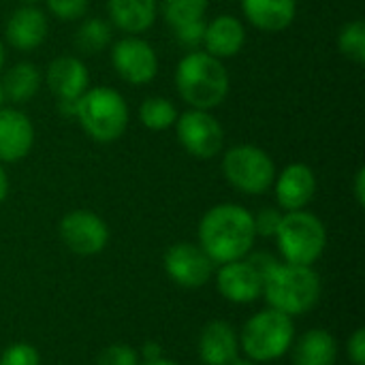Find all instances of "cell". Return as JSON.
<instances>
[{
  "label": "cell",
  "mask_w": 365,
  "mask_h": 365,
  "mask_svg": "<svg viewBox=\"0 0 365 365\" xmlns=\"http://www.w3.org/2000/svg\"><path fill=\"white\" fill-rule=\"evenodd\" d=\"M274 195L282 212L306 210L317 195V173L306 163H291L274 180Z\"/></svg>",
  "instance_id": "cell-12"
},
{
  "label": "cell",
  "mask_w": 365,
  "mask_h": 365,
  "mask_svg": "<svg viewBox=\"0 0 365 365\" xmlns=\"http://www.w3.org/2000/svg\"><path fill=\"white\" fill-rule=\"evenodd\" d=\"M229 365H257V364H255L252 359H248V357H240V355H237V357H235V359H233Z\"/></svg>",
  "instance_id": "cell-38"
},
{
  "label": "cell",
  "mask_w": 365,
  "mask_h": 365,
  "mask_svg": "<svg viewBox=\"0 0 365 365\" xmlns=\"http://www.w3.org/2000/svg\"><path fill=\"white\" fill-rule=\"evenodd\" d=\"M6 197H9V175H6V171H4V167L0 163V205L4 203Z\"/></svg>",
  "instance_id": "cell-36"
},
{
  "label": "cell",
  "mask_w": 365,
  "mask_h": 365,
  "mask_svg": "<svg viewBox=\"0 0 365 365\" xmlns=\"http://www.w3.org/2000/svg\"><path fill=\"white\" fill-rule=\"evenodd\" d=\"M47 11L60 21H79L90 9V0H45Z\"/></svg>",
  "instance_id": "cell-27"
},
{
  "label": "cell",
  "mask_w": 365,
  "mask_h": 365,
  "mask_svg": "<svg viewBox=\"0 0 365 365\" xmlns=\"http://www.w3.org/2000/svg\"><path fill=\"white\" fill-rule=\"evenodd\" d=\"M49 21L36 4L17 6L4 24V41L17 51H32L47 38Z\"/></svg>",
  "instance_id": "cell-14"
},
{
  "label": "cell",
  "mask_w": 365,
  "mask_h": 365,
  "mask_svg": "<svg viewBox=\"0 0 365 365\" xmlns=\"http://www.w3.org/2000/svg\"><path fill=\"white\" fill-rule=\"evenodd\" d=\"M98 365H141L139 353L128 344H111L101 351Z\"/></svg>",
  "instance_id": "cell-29"
},
{
  "label": "cell",
  "mask_w": 365,
  "mask_h": 365,
  "mask_svg": "<svg viewBox=\"0 0 365 365\" xmlns=\"http://www.w3.org/2000/svg\"><path fill=\"white\" fill-rule=\"evenodd\" d=\"M257 242L252 212L237 203H218L199 222V246L214 265L246 259Z\"/></svg>",
  "instance_id": "cell-1"
},
{
  "label": "cell",
  "mask_w": 365,
  "mask_h": 365,
  "mask_svg": "<svg viewBox=\"0 0 365 365\" xmlns=\"http://www.w3.org/2000/svg\"><path fill=\"white\" fill-rule=\"evenodd\" d=\"M62 244L79 257H94L109 244L107 222L90 210H73L58 225Z\"/></svg>",
  "instance_id": "cell-10"
},
{
  "label": "cell",
  "mask_w": 365,
  "mask_h": 365,
  "mask_svg": "<svg viewBox=\"0 0 365 365\" xmlns=\"http://www.w3.org/2000/svg\"><path fill=\"white\" fill-rule=\"evenodd\" d=\"M210 0H160L158 9L163 11L165 21L171 28H180L190 21H199L205 17Z\"/></svg>",
  "instance_id": "cell-25"
},
{
  "label": "cell",
  "mask_w": 365,
  "mask_h": 365,
  "mask_svg": "<svg viewBox=\"0 0 365 365\" xmlns=\"http://www.w3.org/2000/svg\"><path fill=\"white\" fill-rule=\"evenodd\" d=\"M346 353L353 365H365V329L357 327L346 342Z\"/></svg>",
  "instance_id": "cell-32"
},
{
  "label": "cell",
  "mask_w": 365,
  "mask_h": 365,
  "mask_svg": "<svg viewBox=\"0 0 365 365\" xmlns=\"http://www.w3.org/2000/svg\"><path fill=\"white\" fill-rule=\"evenodd\" d=\"M338 49L340 53L355 62L364 64L365 62V24L364 19H353L346 21L340 32H338Z\"/></svg>",
  "instance_id": "cell-26"
},
{
  "label": "cell",
  "mask_w": 365,
  "mask_h": 365,
  "mask_svg": "<svg viewBox=\"0 0 365 365\" xmlns=\"http://www.w3.org/2000/svg\"><path fill=\"white\" fill-rule=\"evenodd\" d=\"M173 126L182 148L197 160H210L225 150V128L212 111L188 109Z\"/></svg>",
  "instance_id": "cell-8"
},
{
  "label": "cell",
  "mask_w": 365,
  "mask_h": 365,
  "mask_svg": "<svg viewBox=\"0 0 365 365\" xmlns=\"http://www.w3.org/2000/svg\"><path fill=\"white\" fill-rule=\"evenodd\" d=\"M34 145V124L17 107L0 109V163L24 160Z\"/></svg>",
  "instance_id": "cell-16"
},
{
  "label": "cell",
  "mask_w": 365,
  "mask_h": 365,
  "mask_svg": "<svg viewBox=\"0 0 365 365\" xmlns=\"http://www.w3.org/2000/svg\"><path fill=\"white\" fill-rule=\"evenodd\" d=\"M293 365H336L338 342L327 329H310L291 346Z\"/></svg>",
  "instance_id": "cell-21"
},
{
  "label": "cell",
  "mask_w": 365,
  "mask_h": 365,
  "mask_svg": "<svg viewBox=\"0 0 365 365\" xmlns=\"http://www.w3.org/2000/svg\"><path fill=\"white\" fill-rule=\"evenodd\" d=\"M141 355H143V361H154V359H160L163 357V346L158 342H145L141 346Z\"/></svg>",
  "instance_id": "cell-35"
},
{
  "label": "cell",
  "mask_w": 365,
  "mask_h": 365,
  "mask_svg": "<svg viewBox=\"0 0 365 365\" xmlns=\"http://www.w3.org/2000/svg\"><path fill=\"white\" fill-rule=\"evenodd\" d=\"M248 261H250V265L263 276V280H265V276L280 263V261H278L274 255H269V252H257V255H252Z\"/></svg>",
  "instance_id": "cell-33"
},
{
  "label": "cell",
  "mask_w": 365,
  "mask_h": 365,
  "mask_svg": "<svg viewBox=\"0 0 365 365\" xmlns=\"http://www.w3.org/2000/svg\"><path fill=\"white\" fill-rule=\"evenodd\" d=\"M143 365H178V364H175V361H171V359L160 357V359H154V361H143Z\"/></svg>",
  "instance_id": "cell-39"
},
{
  "label": "cell",
  "mask_w": 365,
  "mask_h": 365,
  "mask_svg": "<svg viewBox=\"0 0 365 365\" xmlns=\"http://www.w3.org/2000/svg\"><path fill=\"white\" fill-rule=\"evenodd\" d=\"M109 43H111V26L103 17H86L75 32V47L86 56L101 53Z\"/></svg>",
  "instance_id": "cell-23"
},
{
  "label": "cell",
  "mask_w": 365,
  "mask_h": 365,
  "mask_svg": "<svg viewBox=\"0 0 365 365\" xmlns=\"http://www.w3.org/2000/svg\"><path fill=\"white\" fill-rule=\"evenodd\" d=\"M45 83L56 101H77L90 88V71L77 56H58L45 68Z\"/></svg>",
  "instance_id": "cell-15"
},
{
  "label": "cell",
  "mask_w": 365,
  "mask_h": 365,
  "mask_svg": "<svg viewBox=\"0 0 365 365\" xmlns=\"http://www.w3.org/2000/svg\"><path fill=\"white\" fill-rule=\"evenodd\" d=\"M165 272L182 289H201L214 276V263L199 244L180 242L165 252Z\"/></svg>",
  "instance_id": "cell-11"
},
{
  "label": "cell",
  "mask_w": 365,
  "mask_h": 365,
  "mask_svg": "<svg viewBox=\"0 0 365 365\" xmlns=\"http://www.w3.org/2000/svg\"><path fill=\"white\" fill-rule=\"evenodd\" d=\"M178 107L173 105V101L165 98V96H148L141 105H139V120L148 130L160 133L167 130L175 124L178 120Z\"/></svg>",
  "instance_id": "cell-24"
},
{
  "label": "cell",
  "mask_w": 365,
  "mask_h": 365,
  "mask_svg": "<svg viewBox=\"0 0 365 365\" xmlns=\"http://www.w3.org/2000/svg\"><path fill=\"white\" fill-rule=\"evenodd\" d=\"M19 2H21V4H36L38 0H19Z\"/></svg>",
  "instance_id": "cell-41"
},
{
  "label": "cell",
  "mask_w": 365,
  "mask_h": 365,
  "mask_svg": "<svg viewBox=\"0 0 365 365\" xmlns=\"http://www.w3.org/2000/svg\"><path fill=\"white\" fill-rule=\"evenodd\" d=\"M175 90L190 109L214 111L231 90V77L222 60L203 49L188 51L175 66Z\"/></svg>",
  "instance_id": "cell-2"
},
{
  "label": "cell",
  "mask_w": 365,
  "mask_h": 365,
  "mask_svg": "<svg viewBox=\"0 0 365 365\" xmlns=\"http://www.w3.org/2000/svg\"><path fill=\"white\" fill-rule=\"evenodd\" d=\"M216 287L227 302L246 306L261 299L263 276L250 265L248 259H240L220 265V269L216 272Z\"/></svg>",
  "instance_id": "cell-13"
},
{
  "label": "cell",
  "mask_w": 365,
  "mask_h": 365,
  "mask_svg": "<svg viewBox=\"0 0 365 365\" xmlns=\"http://www.w3.org/2000/svg\"><path fill=\"white\" fill-rule=\"evenodd\" d=\"M250 26L263 32H282L297 17V0H240Z\"/></svg>",
  "instance_id": "cell-19"
},
{
  "label": "cell",
  "mask_w": 365,
  "mask_h": 365,
  "mask_svg": "<svg viewBox=\"0 0 365 365\" xmlns=\"http://www.w3.org/2000/svg\"><path fill=\"white\" fill-rule=\"evenodd\" d=\"M240 338V351L255 364H269L280 357H284L293 342H295V323L291 317L267 308L257 314H252L242 331Z\"/></svg>",
  "instance_id": "cell-5"
},
{
  "label": "cell",
  "mask_w": 365,
  "mask_h": 365,
  "mask_svg": "<svg viewBox=\"0 0 365 365\" xmlns=\"http://www.w3.org/2000/svg\"><path fill=\"white\" fill-rule=\"evenodd\" d=\"M4 62H6V47H4V41L0 38V73L4 68Z\"/></svg>",
  "instance_id": "cell-37"
},
{
  "label": "cell",
  "mask_w": 365,
  "mask_h": 365,
  "mask_svg": "<svg viewBox=\"0 0 365 365\" xmlns=\"http://www.w3.org/2000/svg\"><path fill=\"white\" fill-rule=\"evenodd\" d=\"M4 101H6V96H4V90H2V83H0V109L4 107Z\"/></svg>",
  "instance_id": "cell-40"
},
{
  "label": "cell",
  "mask_w": 365,
  "mask_h": 365,
  "mask_svg": "<svg viewBox=\"0 0 365 365\" xmlns=\"http://www.w3.org/2000/svg\"><path fill=\"white\" fill-rule=\"evenodd\" d=\"M246 45V26L235 15H218L205 21L201 49L218 60L235 58Z\"/></svg>",
  "instance_id": "cell-17"
},
{
  "label": "cell",
  "mask_w": 365,
  "mask_h": 365,
  "mask_svg": "<svg viewBox=\"0 0 365 365\" xmlns=\"http://www.w3.org/2000/svg\"><path fill=\"white\" fill-rule=\"evenodd\" d=\"M173 34H175V41L188 49V51H195V49H201L203 45V34H205V19H199V21H190V24H184L180 28H173Z\"/></svg>",
  "instance_id": "cell-30"
},
{
  "label": "cell",
  "mask_w": 365,
  "mask_h": 365,
  "mask_svg": "<svg viewBox=\"0 0 365 365\" xmlns=\"http://www.w3.org/2000/svg\"><path fill=\"white\" fill-rule=\"evenodd\" d=\"M111 64L118 77L130 86H145L158 75L156 49L137 34H126L113 43Z\"/></svg>",
  "instance_id": "cell-9"
},
{
  "label": "cell",
  "mask_w": 365,
  "mask_h": 365,
  "mask_svg": "<svg viewBox=\"0 0 365 365\" xmlns=\"http://www.w3.org/2000/svg\"><path fill=\"white\" fill-rule=\"evenodd\" d=\"M0 365H41V355L32 344L15 342L2 351Z\"/></svg>",
  "instance_id": "cell-28"
},
{
  "label": "cell",
  "mask_w": 365,
  "mask_h": 365,
  "mask_svg": "<svg viewBox=\"0 0 365 365\" xmlns=\"http://www.w3.org/2000/svg\"><path fill=\"white\" fill-rule=\"evenodd\" d=\"M0 83L11 103H26L41 88V71L32 62H17L2 75Z\"/></svg>",
  "instance_id": "cell-22"
},
{
  "label": "cell",
  "mask_w": 365,
  "mask_h": 365,
  "mask_svg": "<svg viewBox=\"0 0 365 365\" xmlns=\"http://www.w3.org/2000/svg\"><path fill=\"white\" fill-rule=\"evenodd\" d=\"M353 195H355V201L359 207L365 205V169L359 167L357 173H355V180H353Z\"/></svg>",
  "instance_id": "cell-34"
},
{
  "label": "cell",
  "mask_w": 365,
  "mask_h": 365,
  "mask_svg": "<svg viewBox=\"0 0 365 365\" xmlns=\"http://www.w3.org/2000/svg\"><path fill=\"white\" fill-rule=\"evenodd\" d=\"M323 293L321 276L306 265L278 263L263 280L267 306L295 319L317 308Z\"/></svg>",
  "instance_id": "cell-3"
},
{
  "label": "cell",
  "mask_w": 365,
  "mask_h": 365,
  "mask_svg": "<svg viewBox=\"0 0 365 365\" xmlns=\"http://www.w3.org/2000/svg\"><path fill=\"white\" fill-rule=\"evenodd\" d=\"M220 171L237 192L250 197H259L272 190L278 173L274 158L263 148L252 143H240L225 150Z\"/></svg>",
  "instance_id": "cell-7"
},
{
  "label": "cell",
  "mask_w": 365,
  "mask_h": 365,
  "mask_svg": "<svg viewBox=\"0 0 365 365\" xmlns=\"http://www.w3.org/2000/svg\"><path fill=\"white\" fill-rule=\"evenodd\" d=\"M284 263L312 267L327 248V229L323 220L308 212H284L274 235Z\"/></svg>",
  "instance_id": "cell-6"
},
{
  "label": "cell",
  "mask_w": 365,
  "mask_h": 365,
  "mask_svg": "<svg viewBox=\"0 0 365 365\" xmlns=\"http://www.w3.org/2000/svg\"><path fill=\"white\" fill-rule=\"evenodd\" d=\"M109 21L124 34L150 30L158 17V0H107Z\"/></svg>",
  "instance_id": "cell-20"
},
{
  "label": "cell",
  "mask_w": 365,
  "mask_h": 365,
  "mask_svg": "<svg viewBox=\"0 0 365 365\" xmlns=\"http://www.w3.org/2000/svg\"><path fill=\"white\" fill-rule=\"evenodd\" d=\"M280 220H282L280 207H263L257 214H252L257 237H274L280 227Z\"/></svg>",
  "instance_id": "cell-31"
},
{
  "label": "cell",
  "mask_w": 365,
  "mask_h": 365,
  "mask_svg": "<svg viewBox=\"0 0 365 365\" xmlns=\"http://www.w3.org/2000/svg\"><path fill=\"white\" fill-rule=\"evenodd\" d=\"M237 355V331L227 321H210L199 336V357L203 365H229Z\"/></svg>",
  "instance_id": "cell-18"
},
{
  "label": "cell",
  "mask_w": 365,
  "mask_h": 365,
  "mask_svg": "<svg viewBox=\"0 0 365 365\" xmlns=\"http://www.w3.org/2000/svg\"><path fill=\"white\" fill-rule=\"evenodd\" d=\"M75 118L81 130L96 143H113L124 137L130 120L126 98L109 86H92L79 98Z\"/></svg>",
  "instance_id": "cell-4"
}]
</instances>
